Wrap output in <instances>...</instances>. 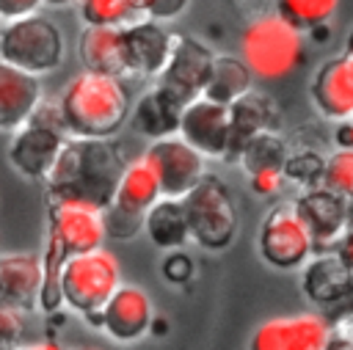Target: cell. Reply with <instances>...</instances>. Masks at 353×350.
Masks as SVG:
<instances>
[{
	"mask_svg": "<svg viewBox=\"0 0 353 350\" xmlns=\"http://www.w3.org/2000/svg\"><path fill=\"white\" fill-rule=\"evenodd\" d=\"M41 102V80L0 61V130L17 132L25 127Z\"/></svg>",
	"mask_w": 353,
	"mask_h": 350,
	"instance_id": "20",
	"label": "cell"
},
{
	"mask_svg": "<svg viewBox=\"0 0 353 350\" xmlns=\"http://www.w3.org/2000/svg\"><path fill=\"white\" fill-rule=\"evenodd\" d=\"M237 58L248 66L251 77L281 80L303 58V33L281 19L276 11L254 17L240 36Z\"/></svg>",
	"mask_w": 353,
	"mask_h": 350,
	"instance_id": "3",
	"label": "cell"
},
{
	"mask_svg": "<svg viewBox=\"0 0 353 350\" xmlns=\"http://www.w3.org/2000/svg\"><path fill=\"white\" fill-rule=\"evenodd\" d=\"M77 350H102V347H94V344H85V347H77Z\"/></svg>",
	"mask_w": 353,
	"mask_h": 350,
	"instance_id": "46",
	"label": "cell"
},
{
	"mask_svg": "<svg viewBox=\"0 0 353 350\" xmlns=\"http://www.w3.org/2000/svg\"><path fill=\"white\" fill-rule=\"evenodd\" d=\"M334 143H336V149H353V121L350 119L336 121V127H334Z\"/></svg>",
	"mask_w": 353,
	"mask_h": 350,
	"instance_id": "41",
	"label": "cell"
},
{
	"mask_svg": "<svg viewBox=\"0 0 353 350\" xmlns=\"http://www.w3.org/2000/svg\"><path fill=\"white\" fill-rule=\"evenodd\" d=\"M301 292L314 306L342 303L353 292V273L339 262L336 254H314L301 267Z\"/></svg>",
	"mask_w": 353,
	"mask_h": 350,
	"instance_id": "22",
	"label": "cell"
},
{
	"mask_svg": "<svg viewBox=\"0 0 353 350\" xmlns=\"http://www.w3.org/2000/svg\"><path fill=\"white\" fill-rule=\"evenodd\" d=\"M41 256V289H39V309L44 314H52L58 311L63 303H61V267L66 262V251L61 248V243L47 231V240H44V251L39 254Z\"/></svg>",
	"mask_w": 353,
	"mask_h": 350,
	"instance_id": "27",
	"label": "cell"
},
{
	"mask_svg": "<svg viewBox=\"0 0 353 350\" xmlns=\"http://www.w3.org/2000/svg\"><path fill=\"white\" fill-rule=\"evenodd\" d=\"M185 8H188V0H152L143 19H152V22L174 19V17H179Z\"/></svg>",
	"mask_w": 353,
	"mask_h": 350,
	"instance_id": "38",
	"label": "cell"
},
{
	"mask_svg": "<svg viewBox=\"0 0 353 350\" xmlns=\"http://www.w3.org/2000/svg\"><path fill=\"white\" fill-rule=\"evenodd\" d=\"M320 185L347 201H353V149H336L323 160Z\"/></svg>",
	"mask_w": 353,
	"mask_h": 350,
	"instance_id": "31",
	"label": "cell"
},
{
	"mask_svg": "<svg viewBox=\"0 0 353 350\" xmlns=\"http://www.w3.org/2000/svg\"><path fill=\"white\" fill-rule=\"evenodd\" d=\"M176 138H182L204 160H226L229 152V107L199 96L179 116Z\"/></svg>",
	"mask_w": 353,
	"mask_h": 350,
	"instance_id": "14",
	"label": "cell"
},
{
	"mask_svg": "<svg viewBox=\"0 0 353 350\" xmlns=\"http://www.w3.org/2000/svg\"><path fill=\"white\" fill-rule=\"evenodd\" d=\"M331 320L320 311L281 314L259 322L248 339V350H325Z\"/></svg>",
	"mask_w": 353,
	"mask_h": 350,
	"instance_id": "11",
	"label": "cell"
},
{
	"mask_svg": "<svg viewBox=\"0 0 353 350\" xmlns=\"http://www.w3.org/2000/svg\"><path fill=\"white\" fill-rule=\"evenodd\" d=\"M251 83H254V77L237 55H215V63H212V72H210V80H207L201 96L229 107L232 102H237L240 96L254 91Z\"/></svg>",
	"mask_w": 353,
	"mask_h": 350,
	"instance_id": "26",
	"label": "cell"
},
{
	"mask_svg": "<svg viewBox=\"0 0 353 350\" xmlns=\"http://www.w3.org/2000/svg\"><path fill=\"white\" fill-rule=\"evenodd\" d=\"M314 107L331 119V121H345L353 116V61L339 52L320 63V69L312 77L309 85Z\"/></svg>",
	"mask_w": 353,
	"mask_h": 350,
	"instance_id": "18",
	"label": "cell"
},
{
	"mask_svg": "<svg viewBox=\"0 0 353 350\" xmlns=\"http://www.w3.org/2000/svg\"><path fill=\"white\" fill-rule=\"evenodd\" d=\"M287 157H290V149H287L284 138L276 135V130H270V132H259L256 138H251L245 143V149L237 157V165H243L245 174H254L262 168H281L284 171Z\"/></svg>",
	"mask_w": 353,
	"mask_h": 350,
	"instance_id": "28",
	"label": "cell"
},
{
	"mask_svg": "<svg viewBox=\"0 0 353 350\" xmlns=\"http://www.w3.org/2000/svg\"><path fill=\"white\" fill-rule=\"evenodd\" d=\"M292 209L298 212V218L303 220L306 231L312 234L314 251L317 248L336 245L339 237L347 229V220H350V204H347V198L325 190L323 185L306 187L292 201Z\"/></svg>",
	"mask_w": 353,
	"mask_h": 350,
	"instance_id": "15",
	"label": "cell"
},
{
	"mask_svg": "<svg viewBox=\"0 0 353 350\" xmlns=\"http://www.w3.org/2000/svg\"><path fill=\"white\" fill-rule=\"evenodd\" d=\"M345 55L353 61V28H350V33H347V39H345Z\"/></svg>",
	"mask_w": 353,
	"mask_h": 350,
	"instance_id": "44",
	"label": "cell"
},
{
	"mask_svg": "<svg viewBox=\"0 0 353 350\" xmlns=\"http://www.w3.org/2000/svg\"><path fill=\"white\" fill-rule=\"evenodd\" d=\"M39 6H41V0H0V19L14 22V19L33 17Z\"/></svg>",
	"mask_w": 353,
	"mask_h": 350,
	"instance_id": "39",
	"label": "cell"
},
{
	"mask_svg": "<svg viewBox=\"0 0 353 350\" xmlns=\"http://www.w3.org/2000/svg\"><path fill=\"white\" fill-rule=\"evenodd\" d=\"M143 234L146 240L160 248V251H179L190 234H188V220L179 198H157L149 212L143 215Z\"/></svg>",
	"mask_w": 353,
	"mask_h": 350,
	"instance_id": "24",
	"label": "cell"
},
{
	"mask_svg": "<svg viewBox=\"0 0 353 350\" xmlns=\"http://www.w3.org/2000/svg\"><path fill=\"white\" fill-rule=\"evenodd\" d=\"M284 179L301 182L303 190L306 187H317L320 179H323V160L314 152H298V157L290 154L287 163H284Z\"/></svg>",
	"mask_w": 353,
	"mask_h": 350,
	"instance_id": "32",
	"label": "cell"
},
{
	"mask_svg": "<svg viewBox=\"0 0 353 350\" xmlns=\"http://www.w3.org/2000/svg\"><path fill=\"white\" fill-rule=\"evenodd\" d=\"M284 171L281 168H262V171H254V174H248V187L256 193V196H262V198H270V196H276L281 187H284Z\"/></svg>",
	"mask_w": 353,
	"mask_h": 350,
	"instance_id": "35",
	"label": "cell"
},
{
	"mask_svg": "<svg viewBox=\"0 0 353 350\" xmlns=\"http://www.w3.org/2000/svg\"><path fill=\"white\" fill-rule=\"evenodd\" d=\"M121 174L124 157L110 141L66 138L44 185L50 201H72L105 212L113 204Z\"/></svg>",
	"mask_w": 353,
	"mask_h": 350,
	"instance_id": "1",
	"label": "cell"
},
{
	"mask_svg": "<svg viewBox=\"0 0 353 350\" xmlns=\"http://www.w3.org/2000/svg\"><path fill=\"white\" fill-rule=\"evenodd\" d=\"M152 325H154V303L149 292L135 284H121L102 306L97 328H102L119 344H135L152 331Z\"/></svg>",
	"mask_w": 353,
	"mask_h": 350,
	"instance_id": "12",
	"label": "cell"
},
{
	"mask_svg": "<svg viewBox=\"0 0 353 350\" xmlns=\"http://www.w3.org/2000/svg\"><path fill=\"white\" fill-rule=\"evenodd\" d=\"M157 198H163L160 185H157V176H154L152 165L146 163V157L138 154L135 160L124 163V174L119 179L113 204L102 212L108 237L132 240L135 234H141L143 231V215L149 212V207Z\"/></svg>",
	"mask_w": 353,
	"mask_h": 350,
	"instance_id": "7",
	"label": "cell"
},
{
	"mask_svg": "<svg viewBox=\"0 0 353 350\" xmlns=\"http://www.w3.org/2000/svg\"><path fill=\"white\" fill-rule=\"evenodd\" d=\"M25 336V314L0 306V350H17Z\"/></svg>",
	"mask_w": 353,
	"mask_h": 350,
	"instance_id": "33",
	"label": "cell"
},
{
	"mask_svg": "<svg viewBox=\"0 0 353 350\" xmlns=\"http://www.w3.org/2000/svg\"><path fill=\"white\" fill-rule=\"evenodd\" d=\"M215 63V52L196 36H174L171 52L163 66V72L154 77V91H160L165 99H171L176 107H188L204 94V85L210 80Z\"/></svg>",
	"mask_w": 353,
	"mask_h": 350,
	"instance_id": "8",
	"label": "cell"
},
{
	"mask_svg": "<svg viewBox=\"0 0 353 350\" xmlns=\"http://www.w3.org/2000/svg\"><path fill=\"white\" fill-rule=\"evenodd\" d=\"M41 256L33 251L0 254V306L22 314L39 309Z\"/></svg>",
	"mask_w": 353,
	"mask_h": 350,
	"instance_id": "16",
	"label": "cell"
},
{
	"mask_svg": "<svg viewBox=\"0 0 353 350\" xmlns=\"http://www.w3.org/2000/svg\"><path fill=\"white\" fill-rule=\"evenodd\" d=\"M171 33L152 19H135L121 28L127 72L141 77H157L171 52Z\"/></svg>",
	"mask_w": 353,
	"mask_h": 350,
	"instance_id": "19",
	"label": "cell"
},
{
	"mask_svg": "<svg viewBox=\"0 0 353 350\" xmlns=\"http://www.w3.org/2000/svg\"><path fill=\"white\" fill-rule=\"evenodd\" d=\"M149 3H152V0H127V6L132 8V14H135V17H141V19L146 17V11H149Z\"/></svg>",
	"mask_w": 353,
	"mask_h": 350,
	"instance_id": "43",
	"label": "cell"
},
{
	"mask_svg": "<svg viewBox=\"0 0 353 350\" xmlns=\"http://www.w3.org/2000/svg\"><path fill=\"white\" fill-rule=\"evenodd\" d=\"M350 121H353V116H350Z\"/></svg>",
	"mask_w": 353,
	"mask_h": 350,
	"instance_id": "48",
	"label": "cell"
},
{
	"mask_svg": "<svg viewBox=\"0 0 353 350\" xmlns=\"http://www.w3.org/2000/svg\"><path fill=\"white\" fill-rule=\"evenodd\" d=\"M47 231L61 243L66 256L97 251L108 240L102 212L83 204H72V201L47 204Z\"/></svg>",
	"mask_w": 353,
	"mask_h": 350,
	"instance_id": "13",
	"label": "cell"
},
{
	"mask_svg": "<svg viewBox=\"0 0 353 350\" xmlns=\"http://www.w3.org/2000/svg\"><path fill=\"white\" fill-rule=\"evenodd\" d=\"M325 350H353V311L331 322V336H328Z\"/></svg>",
	"mask_w": 353,
	"mask_h": 350,
	"instance_id": "37",
	"label": "cell"
},
{
	"mask_svg": "<svg viewBox=\"0 0 353 350\" xmlns=\"http://www.w3.org/2000/svg\"><path fill=\"white\" fill-rule=\"evenodd\" d=\"M276 121H279L276 102L259 91H248L245 96L232 102L229 105V152H226V160L237 163L245 143L251 138H256L259 132H270L276 127Z\"/></svg>",
	"mask_w": 353,
	"mask_h": 350,
	"instance_id": "21",
	"label": "cell"
},
{
	"mask_svg": "<svg viewBox=\"0 0 353 350\" xmlns=\"http://www.w3.org/2000/svg\"><path fill=\"white\" fill-rule=\"evenodd\" d=\"M336 256H339V262L353 273V226H347L345 229V234L339 237V243H336V251H334Z\"/></svg>",
	"mask_w": 353,
	"mask_h": 350,
	"instance_id": "40",
	"label": "cell"
},
{
	"mask_svg": "<svg viewBox=\"0 0 353 350\" xmlns=\"http://www.w3.org/2000/svg\"><path fill=\"white\" fill-rule=\"evenodd\" d=\"M74 3H80V0H74Z\"/></svg>",
	"mask_w": 353,
	"mask_h": 350,
	"instance_id": "47",
	"label": "cell"
},
{
	"mask_svg": "<svg viewBox=\"0 0 353 350\" xmlns=\"http://www.w3.org/2000/svg\"><path fill=\"white\" fill-rule=\"evenodd\" d=\"M160 270H163V276L171 284L182 287V284H188L193 278V259L188 254H182V251H168V256L163 259V267Z\"/></svg>",
	"mask_w": 353,
	"mask_h": 350,
	"instance_id": "36",
	"label": "cell"
},
{
	"mask_svg": "<svg viewBox=\"0 0 353 350\" xmlns=\"http://www.w3.org/2000/svg\"><path fill=\"white\" fill-rule=\"evenodd\" d=\"M77 55L85 72L116 77V80L130 74L127 58H124L121 28H83L80 41H77Z\"/></svg>",
	"mask_w": 353,
	"mask_h": 350,
	"instance_id": "23",
	"label": "cell"
},
{
	"mask_svg": "<svg viewBox=\"0 0 353 350\" xmlns=\"http://www.w3.org/2000/svg\"><path fill=\"white\" fill-rule=\"evenodd\" d=\"M336 8H339V0H276V14L287 19L292 28H298L301 33L328 25Z\"/></svg>",
	"mask_w": 353,
	"mask_h": 350,
	"instance_id": "29",
	"label": "cell"
},
{
	"mask_svg": "<svg viewBox=\"0 0 353 350\" xmlns=\"http://www.w3.org/2000/svg\"><path fill=\"white\" fill-rule=\"evenodd\" d=\"M182 201L188 234L204 251H223L234 243L240 229V215L232 190L223 179L207 174Z\"/></svg>",
	"mask_w": 353,
	"mask_h": 350,
	"instance_id": "5",
	"label": "cell"
},
{
	"mask_svg": "<svg viewBox=\"0 0 353 350\" xmlns=\"http://www.w3.org/2000/svg\"><path fill=\"white\" fill-rule=\"evenodd\" d=\"M69 138L110 141L130 119L132 102L121 80L80 72L74 74L58 96Z\"/></svg>",
	"mask_w": 353,
	"mask_h": 350,
	"instance_id": "2",
	"label": "cell"
},
{
	"mask_svg": "<svg viewBox=\"0 0 353 350\" xmlns=\"http://www.w3.org/2000/svg\"><path fill=\"white\" fill-rule=\"evenodd\" d=\"M17 350H66V347L61 342H52V339H39V342H25Z\"/></svg>",
	"mask_w": 353,
	"mask_h": 350,
	"instance_id": "42",
	"label": "cell"
},
{
	"mask_svg": "<svg viewBox=\"0 0 353 350\" xmlns=\"http://www.w3.org/2000/svg\"><path fill=\"white\" fill-rule=\"evenodd\" d=\"M121 284L119 259L105 245L88 254L66 256L61 267V303L85 320L99 314Z\"/></svg>",
	"mask_w": 353,
	"mask_h": 350,
	"instance_id": "4",
	"label": "cell"
},
{
	"mask_svg": "<svg viewBox=\"0 0 353 350\" xmlns=\"http://www.w3.org/2000/svg\"><path fill=\"white\" fill-rule=\"evenodd\" d=\"M28 124H36V127H44L50 132H58V135L69 138V130H66V121H63V113H61L58 99H44L41 96V102L36 105V110H33V116H30Z\"/></svg>",
	"mask_w": 353,
	"mask_h": 350,
	"instance_id": "34",
	"label": "cell"
},
{
	"mask_svg": "<svg viewBox=\"0 0 353 350\" xmlns=\"http://www.w3.org/2000/svg\"><path fill=\"white\" fill-rule=\"evenodd\" d=\"M143 157L157 176L163 198H185L207 176V160L176 135L152 141Z\"/></svg>",
	"mask_w": 353,
	"mask_h": 350,
	"instance_id": "10",
	"label": "cell"
},
{
	"mask_svg": "<svg viewBox=\"0 0 353 350\" xmlns=\"http://www.w3.org/2000/svg\"><path fill=\"white\" fill-rule=\"evenodd\" d=\"M179 116H182V107H176L171 99H165L154 88H149L130 110V121L135 124V130L152 141L174 138L179 130Z\"/></svg>",
	"mask_w": 353,
	"mask_h": 350,
	"instance_id": "25",
	"label": "cell"
},
{
	"mask_svg": "<svg viewBox=\"0 0 353 350\" xmlns=\"http://www.w3.org/2000/svg\"><path fill=\"white\" fill-rule=\"evenodd\" d=\"M63 135L50 132L44 127L36 124H25L17 132H11V143H8V163L17 174H22L25 179H39L44 182L47 174L52 171L61 146H63Z\"/></svg>",
	"mask_w": 353,
	"mask_h": 350,
	"instance_id": "17",
	"label": "cell"
},
{
	"mask_svg": "<svg viewBox=\"0 0 353 350\" xmlns=\"http://www.w3.org/2000/svg\"><path fill=\"white\" fill-rule=\"evenodd\" d=\"M63 50L66 41L61 28L41 14L6 22L0 30V61L33 77L58 69L63 61Z\"/></svg>",
	"mask_w": 353,
	"mask_h": 350,
	"instance_id": "6",
	"label": "cell"
},
{
	"mask_svg": "<svg viewBox=\"0 0 353 350\" xmlns=\"http://www.w3.org/2000/svg\"><path fill=\"white\" fill-rule=\"evenodd\" d=\"M256 251L273 270H301L314 256L312 234L290 204H276L265 212L256 231Z\"/></svg>",
	"mask_w": 353,
	"mask_h": 350,
	"instance_id": "9",
	"label": "cell"
},
{
	"mask_svg": "<svg viewBox=\"0 0 353 350\" xmlns=\"http://www.w3.org/2000/svg\"><path fill=\"white\" fill-rule=\"evenodd\" d=\"M44 6H55V8H61V6H69V3H74V0H41Z\"/></svg>",
	"mask_w": 353,
	"mask_h": 350,
	"instance_id": "45",
	"label": "cell"
},
{
	"mask_svg": "<svg viewBox=\"0 0 353 350\" xmlns=\"http://www.w3.org/2000/svg\"><path fill=\"white\" fill-rule=\"evenodd\" d=\"M77 8L85 28H124L138 19L127 0H80Z\"/></svg>",
	"mask_w": 353,
	"mask_h": 350,
	"instance_id": "30",
	"label": "cell"
}]
</instances>
